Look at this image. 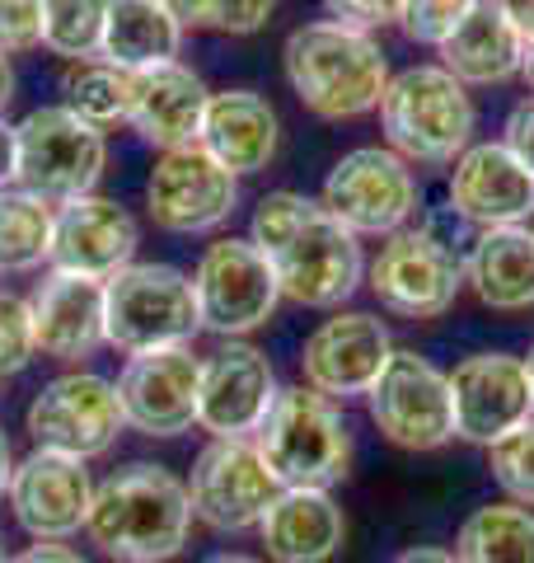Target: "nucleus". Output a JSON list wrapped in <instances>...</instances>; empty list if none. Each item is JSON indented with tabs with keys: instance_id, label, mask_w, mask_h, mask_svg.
<instances>
[{
	"instance_id": "obj_1",
	"label": "nucleus",
	"mask_w": 534,
	"mask_h": 563,
	"mask_svg": "<svg viewBox=\"0 0 534 563\" xmlns=\"http://www.w3.org/2000/svg\"><path fill=\"white\" fill-rule=\"evenodd\" d=\"M248 240L267 254L281 287V301L310 310H343L347 296L366 282V254L333 211L296 188L258 198Z\"/></svg>"
},
{
	"instance_id": "obj_2",
	"label": "nucleus",
	"mask_w": 534,
	"mask_h": 563,
	"mask_svg": "<svg viewBox=\"0 0 534 563\" xmlns=\"http://www.w3.org/2000/svg\"><path fill=\"white\" fill-rule=\"evenodd\" d=\"M192 531L188 479L165 465H122L94 484L85 536L113 563H169L183 554Z\"/></svg>"
},
{
	"instance_id": "obj_3",
	"label": "nucleus",
	"mask_w": 534,
	"mask_h": 563,
	"mask_svg": "<svg viewBox=\"0 0 534 563\" xmlns=\"http://www.w3.org/2000/svg\"><path fill=\"white\" fill-rule=\"evenodd\" d=\"M281 70H287L291 95L300 109H310L324 122H352L380 109L389 85V57L376 33L314 20L287 33L281 43Z\"/></svg>"
},
{
	"instance_id": "obj_4",
	"label": "nucleus",
	"mask_w": 534,
	"mask_h": 563,
	"mask_svg": "<svg viewBox=\"0 0 534 563\" xmlns=\"http://www.w3.org/2000/svg\"><path fill=\"white\" fill-rule=\"evenodd\" d=\"M376 113L385 128V146L403 155L408 165H455L474 146V95L441 62L394 70Z\"/></svg>"
},
{
	"instance_id": "obj_5",
	"label": "nucleus",
	"mask_w": 534,
	"mask_h": 563,
	"mask_svg": "<svg viewBox=\"0 0 534 563\" xmlns=\"http://www.w3.org/2000/svg\"><path fill=\"white\" fill-rule=\"evenodd\" d=\"M263 465L281 488H333L352 474V428L333 399L287 385L254 432Z\"/></svg>"
},
{
	"instance_id": "obj_6",
	"label": "nucleus",
	"mask_w": 534,
	"mask_h": 563,
	"mask_svg": "<svg viewBox=\"0 0 534 563\" xmlns=\"http://www.w3.org/2000/svg\"><path fill=\"white\" fill-rule=\"evenodd\" d=\"M202 333L198 301H192V277L174 263H132L118 277L103 282V339L109 347L155 352L183 347Z\"/></svg>"
},
{
	"instance_id": "obj_7",
	"label": "nucleus",
	"mask_w": 534,
	"mask_h": 563,
	"mask_svg": "<svg viewBox=\"0 0 534 563\" xmlns=\"http://www.w3.org/2000/svg\"><path fill=\"white\" fill-rule=\"evenodd\" d=\"M14 141H20L14 188L52 207L94 192L109 169V136L80 122L66 103H43V109L24 113V122H14Z\"/></svg>"
},
{
	"instance_id": "obj_8",
	"label": "nucleus",
	"mask_w": 534,
	"mask_h": 563,
	"mask_svg": "<svg viewBox=\"0 0 534 563\" xmlns=\"http://www.w3.org/2000/svg\"><path fill=\"white\" fill-rule=\"evenodd\" d=\"M366 287L399 320H436L465 291V254L432 225H403L366 263Z\"/></svg>"
},
{
	"instance_id": "obj_9",
	"label": "nucleus",
	"mask_w": 534,
	"mask_h": 563,
	"mask_svg": "<svg viewBox=\"0 0 534 563\" xmlns=\"http://www.w3.org/2000/svg\"><path fill=\"white\" fill-rule=\"evenodd\" d=\"M319 202L356 240H389L403 225H413L422 207V184L413 165L389 146H356L333 161L324 188H319Z\"/></svg>"
},
{
	"instance_id": "obj_10",
	"label": "nucleus",
	"mask_w": 534,
	"mask_h": 563,
	"mask_svg": "<svg viewBox=\"0 0 534 563\" xmlns=\"http://www.w3.org/2000/svg\"><path fill=\"white\" fill-rule=\"evenodd\" d=\"M192 301H198L202 329L230 343L272 320L281 287L272 263L254 240L221 235L207 244L198 268H192Z\"/></svg>"
},
{
	"instance_id": "obj_11",
	"label": "nucleus",
	"mask_w": 534,
	"mask_h": 563,
	"mask_svg": "<svg viewBox=\"0 0 534 563\" xmlns=\"http://www.w3.org/2000/svg\"><path fill=\"white\" fill-rule=\"evenodd\" d=\"M366 413L399 451H441L445 442H455L450 376L413 347H394V357L385 362L366 395Z\"/></svg>"
},
{
	"instance_id": "obj_12",
	"label": "nucleus",
	"mask_w": 534,
	"mask_h": 563,
	"mask_svg": "<svg viewBox=\"0 0 534 563\" xmlns=\"http://www.w3.org/2000/svg\"><path fill=\"white\" fill-rule=\"evenodd\" d=\"M24 428L33 437V446L62 451L76 461H94V455L113 451V442L127 428L118 399V380L99 372H66L52 376L38 395H33Z\"/></svg>"
},
{
	"instance_id": "obj_13",
	"label": "nucleus",
	"mask_w": 534,
	"mask_h": 563,
	"mask_svg": "<svg viewBox=\"0 0 534 563\" xmlns=\"http://www.w3.org/2000/svg\"><path fill=\"white\" fill-rule=\"evenodd\" d=\"M277 493L281 484L263 465L254 437H211L188 474L192 517L221 536L258 531V521Z\"/></svg>"
},
{
	"instance_id": "obj_14",
	"label": "nucleus",
	"mask_w": 534,
	"mask_h": 563,
	"mask_svg": "<svg viewBox=\"0 0 534 563\" xmlns=\"http://www.w3.org/2000/svg\"><path fill=\"white\" fill-rule=\"evenodd\" d=\"M240 179L221 169L202 146L159 151L146 179V211L169 235H211L235 217Z\"/></svg>"
},
{
	"instance_id": "obj_15",
	"label": "nucleus",
	"mask_w": 534,
	"mask_h": 563,
	"mask_svg": "<svg viewBox=\"0 0 534 563\" xmlns=\"http://www.w3.org/2000/svg\"><path fill=\"white\" fill-rule=\"evenodd\" d=\"M389 357H394V339L380 314L333 310L300 347V380L333 404L366 399Z\"/></svg>"
},
{
	"instance_id": "obj_16",
	"label": "nucleus",
	"mask_w": 534,
	"mask_h": 563,
	"mask_svg": "<svg viewBox=\"0 0 534 563\" xmlns=\"http://www.w3.org/2000/svg\"><path fill=\"white\" fill-rule=\"evenodd\" d=\"M202 357L183 347H155L127 357L118 376V399L127 428L141 437H183L198 428Z\"/></svg>"
},
{
	"instance_id": "obj_17",
	"label": "nucleus",
	"mask_w": 534,
	"mask_h": 563,
	"mask_svg": "<svg viewBox=\"0 0 534 563\" xmlns=\"http://www.w3.org/2000/svg\"><path fill=\"white\" fill-rule=\"evenodd\" d=\"M455 437L469 446H492L534 418V390L525 362L511 352H474L450 372Z\"/></svg>"
},
{
	"instance_id": "obj_18",
	"label": "nucleus",
	"mask_w": 534,
	"mask_h": 563,
	"mask_svg": "<svg viewBox=\"0 0 534 563\" xmlns=\"http://www.w3.org/2000/svg\"><path fill=\"white\" fill-rule=\"evenodd\" d=\"M277 395L281 385L267 352L244 339H230L211 357H202L198 428L211 437H254Z\"/></svg>"
},
{
	"instance_id": "obj_19",
	"label": "nucleus",
	"mask_w": 534,
	"mask_h": 563,
	"mask_svg": "<svg viewBox=\"0 0 534 563\" xmlns=\"http://www.w3.org/2000/svg\"><path fill=\"white\" fill-rule=\"evenodd\" d=\"M89 503H94V479L76 455L33 446L24 461H14L10 507L33 540H70L85 531Z\"/></svg>"
},
{
	"instance_id": "obj_20",
	"label": "nucleus",
	"mask_w": 534,
	"mask_h": 563,
	"mask_svg": "<svg viewBox=\"0 0 534 563\" xmlns=\"http://www.w3.org/2000/svg\"><path fill=\"white\" fill-rule=\"evenodd\" d=\"M136 244H141V225L132 211L118 198L85 192V198L57 207V235H52L47 268L109 282L136 263Z\"/></svg>"
},
{
	"instance_id": "obj_21",
	"label": "nucleus",
	"mask_w": 534,
	"mask_h": 563,
	"mask_svg": "<svg viewBox=\"0 0 534 563\" xmlns=\"http://www.w3.org/2000/svg\"><path fill=\"white\" fill-rule=\"evenodd\" d=\"M450 207L459 221L478 231L497 225H525L534 217V174L515 161L502 141H474L450 165Z\"/></svg>"
},
{
	"instance_id": "obj_22",
	"label": "nucleus",
	"mask_w": 534,
	"mask_h": 563,
	"mask_svg": "<svg viewBox=\"0 0 534 563\" xmlns=\"http://www.w3.org/2000/svg\"><path fill=\"white\" fill-rule=\"evenodd\" d=\"M198 146L235 179L263 174L281 151V118L258 90H221L207 99Z\"/></svg>"
},
{
	"instance_id": "obj_23",
	"label": "nucleus",
	"mask_w": 534,
	"mask_h": 563,
	"mask_svg": "<svg viewBox=\"0 0 534 563\" xmlns=\"http://www.w3.org/2000/svg\"><path fill=\"white\" fill-rule=\"evenodd\" d=\"M207 80L188 62H165L132 76V118L127 128L151 141L155 151L198 146L202 113H207Z\"/></svg>"
},
{
	"instance_id": "obj_24",
	"label": "nucleus",
	"mask_w": 534,
	"mask_h": 563,
	"mask_svg": "<svg viewBox=\"0 0 534 563\" xmlns=\"http://www.w3.org/2000/svg\"><path fill=\"white\" fill-rule=\"evenodd\" d=\"M33 306V333L38 352L52 362H85L109 343L103 339V282L57 273L52 268L38 291L29 296Z\"/></svg>"
},
{
	"instance_id": "obj_25",
	"label": "nucleus",
	"mask_w": 534,
	"mask_h": 563,
	"mask_svg": "<svg viewBox=\"0 0 534 563\" xmlns=\"http://www.w3.org/2000/svg\"><path fill=\"white\" fill-rule=\"evenodd\" d=\"M258 536L272 563H329L347 540V517L329 488H281Z\"/></svg>"
},
{
	"instance_id": "obj_26",
	"label": "nucleus",
	"mask_w": 534,
	"mask_h": 563,
	"mask_svg": "<svg viewBox=\"0 0 534 563\" xmlns=\"http://www.w3.org/2000/svg\"><path fill=\"white\" fill-rule=\"evenodd\" d=\"M465 287L488 310H530L534 306V231L530 225H497L478 231L465 254Z\"/></svg>"
},
{
	"instance_id": "obj_27",
	"label": "nucleus",
	"mask_w": 534,
	"mask_h": 563,
	"mask_svg": "<svg viewBox=\"0 0 534 563\" xmlns=\"http://www.w3.org/2000/svg\"><path fill=\"white\" fill-rule=\"evenodd\" d=\"M521 62L525 38L511 29L497 0H478L474 14L441 47V66L459 85H507L511 76H521Z\"/></svg>"
},
{
	"instance_id": "obj_28",
	"label": "nucleus",
	"mask_w": 534,
	"mask_h": 563,
	"mask_svg": "<svg viewBox=\"0 0 534 563\" xmlns=\"http://www.w3.org/2000/svg\"><path fill=\"white\" fill-rule=\"evenodd\" d=\"M183 24L159 5V0H109L103 14V38H99V62L118 70H151L178 62L183 52Z\"/></svg>"
},
{
	"instance_id": "obj_29",
	"label": "nucleus",
	"mask_w": 534,
	"mask_h": 563,
	"mask_svg": "<svg viewBox=\"0 0 534 563\" xmlns=\"http://www.w3.org/2000/svg\"><path fill=\"white\" fill-rule=\"evenodd\" d=\"M450 554L455 563H534V512L521 503L474 507Z\"/></svg>"
},
{
	"instance_id": "obj_30",
	"label": "nucleus",
	"mask_w": 534,
	"mask_h": 563,
	"mask_svg": "<svg viewBox=\"0 0 534 563\" xmlns=\"http://www.w3.org/2000/svg\"><path fill=\"white\" fill-rule=\"evenodd\" d=\"M57 207L24 188H0V273H38L52 263Z\"/></svg>"
},
{
	"instance_id": "obj_31",
	"label": "nucleus",
	"mask_w": 534,
	"mask_h": 563,
	"mask_svg": "<svg viewBox=\"0 0 534 563\" xmlns=\"http://www.w3.org/2000/svg\"><path fill=\"white\" fill-rule=\"evenodd\" d=\"M66 109L80 122H89L94 132H113L127 128L132 118V70H118L109 62H76L66 76Z\"/></svg>"
},
{
	"instance_id": "obj_32",
	"label": "nucleus",
	"mask_w": 534,
	"mask_h": 563,
	"mask_svg": "<svg viewBox=\"0 0 534 563\" xmlns=\"http://www.w3.org/2000/svg\"><path fill=\"white\" fill-rule=\"evenodd\" d=\"M103 14L109 0H43V47L52 57L94 62L103 38Z\"/></svg>"
},
{
	"instance_id": "obj_33",
	"label": "nucleus",
	"mask_w": 534,
	"mask_h": 563,
	"mask_svg": "<svg viewBox=\"0 0 534 563\" xmlns=\"http://www.w3.org/2000/svg\"><path fill=\"white\" fill-rule=\"evenodd\" d=\"M183 29H211L230 33V38H248V33L267 29L277 0H159Z\"/></svg>"
},
{
	"instance_id": "obj_34",
	"label": "nucleus",
	"mask_w": 534,
	"mask_h": 563,
	"mask_svg": "<svg viewBox=\"0 0 534 563\" xmlns=\"http://www.w3.org/2000/svg\"><path fill=\"white\" fill-rule=\"evenodd\" d=\"M488 470L497 488L507 493V503L534 507V418L488 446Z\"/></svg>"
},
{
	"instance_id": "obj_35",
	"label": "nucleus",
	"mask_w": 534,
	"mask_h": 563,
	"mask_svg": "<svg viewBox=\"0 0 534 563\" xmlns=\"http://www.w3.org/2000/svg\"><path fill=\"white\" fill-rule=\"evenodd\" d=\"M478 0H403V14H399V29L408 43L418 47H445V38L459 29L474 14Z\"/></svg>"
},
{
	"instance_id": "obj_36",
	"label": "nucleus",
	"mask_w": 534,
	"mask_h": 563,
	"mask_svg": "<svg viewBox=\"0 0 534 563\" xmlns=\"http://www.w3.org/2000/svg\"><path fill=\"white\" fill-rule=\"evenodd\" d=\"M33 357H38V333L29 296L0 287V376H20Z\"/></svg>"
},
{
	"instance_id": "obj_37",
	"label": "nucleus",
	"mask_w": 534,
	"mask_h": 563,
	"mask_svg": "<svg viewBox=\"0 0 534 563\" xmlns=\"http://www.w3.org/2000/svg\"><path fill=\"white\" fill-rule=\"evenodd\" d=\"M43 47V0H0V52Z\"/></svg>"
},
{
	"instance_id": "obj_38",
	"label": "nucleus",
	"mask_w": 534,
	"mask_h": 563,
	"mask_svg": "<svg viewBox=\"0 0 534 563\" xmlns=\"http://www.w3.org/2000/svg\"><path fill=\"white\" fill-rule=\"evenodd\" d=\"M319 5H324L329 20L366 29V33H376L385 24H399V14H403V0H319Z\"/></svg>"
},
{
	"instance_id": "obj_39",
	"label": "nucleus",
	"mask_w": 534,
	"mask_h": 563,
	"mask_svg": "<svg viewBox=\"0 0 534 563\" xmlns=\"http://www.w3.org/2000/svg\"><path fill=\"white\" fill-rule=\"evenodd\" d=\"M502 146L534 174V95L521 99V103H511V113L502 122Z\"/></svg>"
},
{
	"instance_id": "obj_40",
	"label": "nucleus",
	"mask_w": 534,
	"mask_h": 563,
	"mask_svg": "<svg viewBox=\"0 0 534 563\" xmlns=\"http://www.w3.org/2000/svg\"><path fill=\"white\" fill-rule=\"evenodd\" d=\"M10 563H85V559H80V550H70L62 540H38V544H29L24 554H14Z\"/></svg>"
},
{
	"instance_id": "obj_41",
	"label": "nucleus",
	"mask_w": 534,
	"mask_h": 563,
	"mask_svg": "<svg viewBox=\"0 0 534 563\" xmlns=\"http://www.w3.org/2000/svg\"><path fill=\"white\" fill-rule=\"evenodd\" d=\"M14 169H20V141H14V122L0 118V188H14Z\"/></svg>"
},
{
	"instance_id": "obj_42",
	"label": "nucleus",
	"mask_w": 534,
	"mask_h": 563,
	"mask_svg": "<svg viewBox=\"0 0 534 563\" xmlns=\"http://www.w3.org/2000/svg\"><path fill=\"white\" fill-rule=\"evenodd\" d=\"M502 5V14L511 20V29L525 38V47L534 43V0H497Z\"/></svg>"
},
{
	"instance_id": "obj_43",
	"label": "nucleus",
	"mask_w": 534,
	"mask_h": 563,
	"mask_svg": "<svg viewBox=\"0 0 534 563\" xmlns=\"http://www.w3.org/2000/svg\"><path fill=\"white\" fill-rule=\"evenodd\" d=\"M389 563H455V554L441 550V544H418V550H403V554H394Z\"/></svg>"
},
{
	"instance_id": "obj_44",
	"label": "nucleus",
	"mask_w": 534,
	"mask_h": 563,
	"mask_svg": "<svg viewBox=\"0 0 534 563\" xmlns=\"http://www.w3.org/2000/svg\"><path fill=\"white\" fill-rule=\"evenodd\" d=\"M10 474H14V446H10L5 428H0V498L10 493Z\"/></svg>"
},
{
	"instance_id": "obj_45",
	"label": "nucleus",
	"mask_w": 534,
	"mask_h": 563,
	"mask_svg": "<svg viewBox=\"0 0 534 563\" xmlns=\"http://www.w3.org/2000/svg\"><path fill=\"white\" fill-rule=\"evenodd\" d=\"M10 99H14V66H10L5 52H0V118H5Z\"/></svg>"
},
{
	"instance_id": "obj_46",
	"label": "nucleus",
	"mask_w": 534,
	"mask_h": 563,
	"mask_svg": "<svg viewBox=\"0 0 534 563\" xmlns=\"http://www.w3.org/2000/svg\"><path fill=\"white\" fill-rule=\"evenodd\" d=\"M521 76H525V85H530V95H534V43L525 47V62H521Z\"/></svg>"
},
{
	"instance_id": "obj_47",
	"label": "nucleus",
	"mask_w": 534,
	"mask_h": 563,
	"mask_svg": "<svg viewBox=\"0 0 534 563\" xmlns=\"http://www.w3.org/2000/svg\"><path fill=\"white\" fill-rule=\"evenodd\" d=\"M207 563H267V559H254V554H216V559H207Z\"/></svg>"
},
{
	"instance_id": "obj_48",
	"label": "nucleus",
	"mask_w": 534,
	"mask_h": 563,
	"mask_svg": "<svg viewBox=\"0 0 534 563\" xmlns=\"http://www.w3.org/2000/svg\"><path fill=\"white\" fill-rule=\"evenodd\" d=\"M521 362H525V376H530V390H534V343H530V352H525Z\"/></svg>"
},
{
	"instance_id": "obj_49",
	"label": "nucleus",
	"mask_w": 534,
	"mask_h": 563,
	"mask_svg": "<svg viewBox=\"0 0 534 563\" xmlns=\"http://www.w3.org/2000/svg\"><path fill=\"white\" fill-rule=\"evenodd\" d=\"M0 563H10V559H5V544H0Z\"/></svg>"
},
{
	"instance_id": "obj_50",
	"label": "nucleus",
	"mask_w": 534,
	"mask_h": 563,
	"mask_svg": "<svg viewBox=\"0 0 534 563\" xmlns=\"http://www.w3.org/2000/svg\"><path fill=\"white\" fill-rule=\"evenodd\" d=\"M530 231H534V225H530Z\"/></svg>"
}]
</instances>
